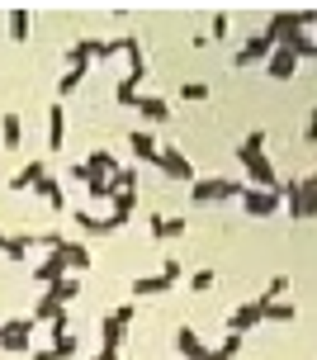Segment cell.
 Instances as JSON below:
<instances>
[{
  "mask_svg": "<svg viewBox=\"0 0 317 360\" xmlns=\"http://www.w3.org/2000/svg\"><path fill=\"white\" fill-rule=\"evenodd\" d=\"M237 162L247 166L251 190H275V185H280V171H275L270 157H265V128H251L247 138L237 143Z\"/></svg>",
  "mask_w": 317,
  "mask_h": 360,
  "instance_id": "cell-1",
  "label": "cell"
},
{
  "mask_svg": "<svg viewBox=\"0 0 317 360\" xmlns=\"http://www.w3.org/2000/svg\"><path fill=\"white\" fill-rule=\"evenodd\" d=\"M308 24H317V10H275V15H270V24H265V38L280 48L284 38L303 34Z\"/></svg>",
  "mask_w": 317,
  "mask_h": 360,
  "instance_id": "cell-2",
  "label": "cell"
},
{
  "mask_svg": "<svg viewBox=\"0 0 317 360\" xmlns=\"http://www.w3.org/2000/svg\"><path fill=\"white\" fill-rule=\"evenodd\" d=\"M247 185H237L228 176H209V180H194L190 185V199L194 204H228V199H242Z\"/></svg>",
  "mask_w": 317,
  "mask_h": 360,
  "instance_id": "cell-3",
  "label": "cell"
},
{
  "mask_svg": "<svg viewBox=\"0 0 317 360\" xmlns=\"http://www.w3.org/2000/svg\"><path fill=\"white\" fill-rule=\"evenodd\" d=\"M128 323H133V304H119L114 313H105V323H100V351L119 356V346L128 342Z\"/></svg>",
  "mask_w": 317,
  "mask_h": 360,
  "instance_id": "cell-4",
  "label": "cell"
},
{
  "mask_svg": "<svg viewBox=\"0 0 317 360\" xmlns=\"http://www.w3.org/2000/svg\"><path fill=\"white\" fill-rule=\"evenodd\" d=\"M34 318H10V323L0 327V351H10V356H29L34 351Z\"/></svg>",
  "mask_w": 317,
  "mask_h": 360,
  "instance_id": "cell-5",
  "label": "cell"
},
{
  "mask_svg": "<svg viewBox=\"0 0 317 360\" xmlns=\"http://www.w3.org/2000/svg\"><path fill=\"white\" fill-rule=\"evenodd\" d=\"M280 185L275 190H242V214L247 218H270L275 209H280Z\"/></svg>",
  "mask_w": 317,
  "mask_h": 360,
  "instance_id": "cell-6",
  "label": "cell"
},
{
  "mask_svg": "<svg viewBox=\"0 0 317 360\" xmlns=\"http://www.w3.org/2000/svg\"><path fill=\"white\" fill-rule=\"evenodd\" d=\"M270 53H275V43H270L265 34H256V38H247V43L237 48L232 67H237V72H247V67H256V62H270Z\"/></svg>",
  "mask_w": 317,
  "mask_h": 360,
  "instance_id": "cell-7",
  "label": "cell"
},
{
  "mask_svg": "<svg viewBox=\"0 0 317 360\" xmlns=\"http://www.w3.org/2000/svg\"><path fill=\"white\" fill-rule=\"evenodd\" d=\"M157 171H166L171 180H180V185H194V166H190V157L180 152V147H161V162H157Z\"/></svg>",
  "mask_w": 317,
  "mask_h": 360,
  "instance_id": "cell-8",
  "label": "cell"
},
{
  "mask_svg": "<svg viewBox=\"0 0 317 360\" xmlns=\"http://www.w3.org/2000/svg\"><path fill=\"white\" fill-rule=\"evenodd\" d=\"M261 323H265V318H261V304H256V299H251V304H237L228 313V332H232V337H247L251 327H261Z\"/></svg>",
  "mask_w": 317,
  "mask_h": 360,
  "instance_id": "cell-9",
  "label": "cell"
},
{
  "mask_svg": "<svg viewBox=\"0 0 317 360\" xmlns=\"http://www.w3.org/2000/svg\"><path fill=\"white\" fill-rule=\"evenodd\" d=\"M128 147H133V157H138L142 166H157V162H161L157 133H147V128H133V133H128Z\"/></svg>",
  "mask_w": 317,
  "mask_h": 360,
  "instance_id": "cell-10",
  "label": "cell"
},
{
  "mask_svg": "<svg viewBox=\"0 0 317 360\" xmlns=\"http://www.w3.org/2000/svg\"><path fill=\"white\" fill-rule=\"evenodd\" d=\"M86 171H90V180H114V176H119V157H114L109 147H95L90 162H86ZM90 180H86V185H90Z\"/></svg>",
  "mask_w": 317,
  "mask_h": 360,
  "instance_id": "cell-11",
  "label": "cell"
},
{
  "mask_svg": "<svg viewBox=\"0 0 317 360\" xmlns=\"http://www.w3.org/2000/svg\"><path fill=\"white\" fill-rule=\"evenodd\" d=\"M34 280L43 289H53L57 280H67V261H62V252H48V256H43V261L34 266Z\"/></svg>",
  "mask_w": 317,
  "mask_h": 360,
  "instance_id": "cell-12",
  "label": "cell"
},
{
  "mask_svg": "<svg viewBox=\"0 0 317 360\" xmlns=\"http://www.w3.org/2000/svg\"><path fill=\"white\" fill-rule=\"evenodd\" d=\"M294 72H299V57L289 53V48H275L270 62H265V76L270 81H294Z\"/></svg>",
  "mask_w": 317,
  "mask_h": 360,
  "instance_id": "cell-13",
  "label": "cell"
},
{
  "mask_svg": "<svg viewBox=\"0 0 317 360\" xmlns=\"http://www.w3.org/2000/svg\"><path fill=\"white\" fill-rule=\"evenodd\" d=\"M176 351H180L185 360H209V356H213L209 346L194 337V327H176Z\"/></svg>",
  "mask_w": 317,
  "mask_h": 360,
  "instance_id": "cell-14",
  "label": "cell"
},
{
  "mask_svg": "<svg viewBox=\"0 0 317 360\" xmlns=\"http://www.w3.org/2000/svg\"><path fill=\"white\" fill-rule=\"evenodd\" d=\"M147 119V124H171V105L161 100V95H138V105H133Z\"/></svg>",
  "mask_w": 317,
  "mask_h": 360,
  "instance_id": "cell-15",
  "label": "cell"
},
{
  "mask_svg": "<svg viewBox=\"0 0 317 360\" xmlns=\"http://www.w3.org/2000/svg\"><path fill=\"white\" fill-rule=\"evenodd\" d=\"M62 261H67V275H86L90 270V247L86 242H62Z\"/></svg>",
  "mask_w": 317,
  "mask_h": 360,
  "instance_id": "cell-16",
  "label": "cell"
},
{
  "mask_svg": "<svg viewBox=\"0 0 317 360\" xmlns=\"http://www.w3.org/2000/svg\"><path fill=\"white\" fill-rule=\"evenodd\" d=\"M95 43H100V38H81V43H71V48H67V67H71V72H90V62H95Z\"/></svg>",
  "mask_w": 317,
  "mask_h": 360,
  "instance_id": "cell-17",
  "label": "cell"
},
{
  "mask_svg": "<svg viewBox=\"0 0 317 360\" xmlns=\"http://www.w3.org/2000/svg\"><path fill=\"white\" fill-rule=\"evenodd\" d=\"M185 233H190V223H185V218L152 214V242H171V237H185Z\"/></svg>",
  "mask_w": 317,
  "mask_h": 360,
  "instance_id": "cell-18",
  "label": "cell"
},
{
  "mask_svg": "<svg viewBox=\"0 0 317 360\" xmlns=\"http://www.w3.org/2000/svg\"><path fill=\"white\" fill-rule=\"evenodd\" d=\"M29 318H34V323H48V327H53V323H62V318H67V308H62L53 294L43 289V299L34 304V313H29Z\"/></svg>",
  "mask_w": 317,
  "mask_h": 360,
  "instance_id": "cell-19",
  "label": "cell"
},
{
  "mask_svg": "<svg viewBox=\"0 0 317 360\" xmlns=\"http://www.w3.org/2000/svg\"><path fill=\"white\" fill-rule=\"evenodd\" d=\"M29 10H24V5H10V10H5V29H10V43H24V38H29Z\"/></svg>",
  "mask_w": 317,
  "mask_h": 360,
  "instance_id": "cell-20",
  "label": "cell"
},
{
  "mask_svg": "<svg viewBox=\"0 0 317 360\" xmlns=\"http://www.w3.org/2000/svg\"><path fill=\"white\" fill-rule=\"evenodd\" d=\"M62 143H67V109L53 105V109H48V147L62 152Z\"/></svg>",
  "mask_w": 317,
  "mask_h": 360,
  "instance_id": "cell-21",
  "label": "cell"
},
{
  "mask_svg": "<svg viewBox=\"0 0 317 360\" xmlns=\"http://www.w3.org/2000/svg\"><path fill=\"white\" fill-rule=\"evenodd\" d=\"M142 81H147V76H128V72H124V81L114 86V100H119V109H133V105H138Z\"/></svg>",
  "mask_w": 317,
  "mask_h": 360,
  "instance_id": "cell-22",
  "label": "cell"
},
{
  "mask_svg": "<svg viewBox=\"0 0 317 360\" xmlns=\"http://www.w3.org/2000/svg\"><path fill=\"white\" fill-rule=\"evenodd\" d=\"M0 138H5V152H19V143H24V124H19L15 109H5V119H0Z\"/></svg>",
  "mask_w": 317,
  "mask_h": 360,
  "instance_id": "cell-23",
  "label": "cell"
},
{
  "mask_svg": "<svg viewBox=\"0 0 317 360\" xmlns=\"http://www.w3.org/2000/svg\"><path fill=\"white\" fill-rule=\"evenodd\" d=\"M256 304H261V318H265V323H294V318H299V308L289 304V299H275V304L256 299Z\"/></svg>",
  "mask_w": 317,
  "mask_h": 360,
  "instance_id": "cell-24",
  "label": "cell"
},
{
  "mask_svg": "<svg viewBox=\"0 0 317 360\" xmlns=\"http://www.w3.org/2000/svg\"><path fill=\"white\" fill-rule=\"evenodd\" d=\"M34 195L48 199V209H67V195H62V180H57V176H43L34 185Z\"/></svg>",
  "mask_w": 317,
  "mask_h": 360,
  "instance_id": "cell-25",
  "label": "cell"
},
{
  "mask_svg": "<svg viewBox=\"0 0 317 360\" xmlns=\"http://www.w3.org/2000/svg\"><path fill=\"white\" fill-rule=\"evenodd\" d=\"M29 252H34V237H10V233H0V256H10V261H24Z\"/></svg>",
  "mask_w": 317,
  "mask_h": 360,
  "instance_id": "cell-26",
  "label": "cell"
},
{
  "mask_svg": "<svg viewBox=\"0 0 317 360\" xmlns=\"http://www.w3.org/2000/svg\"><path fill=\"white\" fill-rule=\"evenodd\" d=\"M166 289H171L166 275H142V280H133V299H152V294H166Z\"/></svg>",
  "mask_w": 317,
  "mask_h": 360,
  "instance_id": "cell-27",
  "label": "cell"
},
{
  "mask_svg": "<svg viewBox=\"0 0 317 360\" xmlns=\"http://www.w3.org/2000/svg\"><path fill=\"white\" fill-rule=\"evenodd\" d=\"M43 176H48V166H43V162H29L15 180H10V190H34V185H38Z\"/></svg>",
  "mask_w": 317,
  "mask_h": 360,
  "instance_id": "cell-28",
  "label": "cell"
},
{
  "mask_svg": "<svg viewBox=\"0 0 317 360\" xmlns=\"http://www.w3.org/2000/svg\"><path fill=\"white\" fill-rule=\"evenodd\" d=\"M280 48H289V53L299 57V62H303V57L313 62V57H317V38H308V34H294V38H284Z\"/></svg>",
  "mask_w": 317,
  "mask_h": 360,
  "instance_id": "cell-29",
  "label": "cell"
},
{
  "mask_svg": "<svg viewBox=\"0 0 317 360\" xmlns=\"http://www.w3.org/2000/svg\"><path fill=\"white\" fill-rule=\"evenodd\" d=\"M48 294H53L57 304L67 308V304H71V299H76V294H81V280H76V275H67V280H57V285H53V289H48Z\"/></svg>",
  "mask_w": 317,
  "mask_h": 360,
  "instance_id": "cell-30",
  "label": "cell"
},
{
  "mask_svg": "<svg viewBox=\"0 0 317 360\" xmlns=\"http://www.w3.org/2000/svg\"><path fill=\"white\" fill-rule=\"evenodd\" d=\"M76 228H81V233H86V237H105V233H109V223H105V218L86 214V209L76 214Z\"/></svg>",
  "mask_w": 317,
  "mask_h": 360,
  "instance_id": "cell-31",
  "label": "cell"
},
{
  "mask_svg": "<svg viewBox=\"0 0 317 360\" xmlns=\"http://www.w3.org/2000/svg\"><path fill=\"white\" fill-rule=\"evenodd\" d=\"M180 100H185V105H204V100H209V86H204V81H185V86H180Z\"/></svg>",
  "mask_w": 317,
  "mask_h": 360,
  "instance_id": "cell-32",
  "label": "cell"
},
{
  "mask_svg": "<svg viewBox=\"0 0 317 360\" xmlns=\"http://www.w3.org/2000/svg\"><path fill=\"white\" fill-rule=\"evenodd\" d=\"M237 351H242V337H232V332H228V337H223V346H218L209 360H237Z\"/></svg>",
  "mask_w": 317,
  "mask_h": 360,
  "instance_id": "cell-33",
  "label": "cell"
},
{
  "mask_svg": "<svg viewBox=\"0 0 317 360\" xmlns=\"http://www.w3.org/2000/svg\"><path fill=\"white\" fill-rule=\"evenodd\" d=\"M81 81H86V72H67L62 81H57V95H76V90H81Z\"/></svg>",
  "mask_w": 317,
  "mask_h": 360,
  "instance_id": "cell-34",
  "label": "cell"
},
{
  "mask_svg": "<svg viewBox=\"0 0 317 360\" xmlns=\"http://www.w3.org/2000/svg\"><path fill=\"white\" fill-rule=\"evenodd\" d=\"M284 289H289V275H275V280L265 285V294H261V299H265V304H275V299H280Z\"/></svg>",
  "mask_w": 317,
  "mask_h": 360,
  "instance_id": "cell-35",
  "label": "cell"
},
{
  "mask_svg": "<svg viewBox=\"0 0 317 360\" xmlns=\"http://www.w3.org/2000/svg\"><path fill=\"white\" fill-rule=\"evenodd\" d=\"M209 38H232V34H228V10H213V24H209Z\"/></svg>",
  "mask_w": 317,
  "mask_h": 360,
  "instance_id": "cell-36",
  "label": "cell"
},
{
  "mask_svg": "<svg viewBox=\"0 0 317 360\" xmlns=\"http://www.w3.org/2000/svg\"><path fill=\"white\" fill-rule=\"evenodd\" d=\"M213 280H218V275L204 266V270H194V275H190V289H199V294H204V289H213Z\"/></svg>",
  "mask_w": 317,
  "mask_h": 360,
  "instance_id": "cell-37",
  "label": "cell"
},
{
  "mask_svg": "<svg viewBox=\"0 0 317 360\" xmlns=\"http://www.w3.org/2000/svg\"><path fill=\"white\" fill-rule=\"evenodd\" d=\"M303 143H308V147L317 143V105L308 109V124H303Z\"/></svg>",
  "mask_w": 317,
  "mask_h": 360,
  "instance_id": "cell-38",
  "label": "cell"
},
{
  "mask_svg": "<svg viewBox=\"0 0 317 360\" xmlns=\"http://www.w3.org/2000/svg\"><path fill=\"white\" fill-rule=\"evenodd\" d=\"M161 275H166V280H171V285H176L180 275H185V266H180V261H166V266H161Z\"/></svg>",
  "mask_w": 317,
  "mask_h": 360,
  "instance_id": "cell-39",
  "label": "cell"
},
{
  "mask_svg": "<svg viewBox=\"0 0 317 360\" xmlns=\"http://www.w3.org/2000/svg\"><path fill=\"white\" fill-rule=\"evenodd\" d=\"M29 356H34V360H62V356H57V351H53V346H34Z\"/></svg>",
  "mask_w": 317,
  "mask_h": 360,
  "instance_id": "cell-40",
  "label": "cell"
},
{
  "mask_svg": "<svg viewBox=\"0 0 317 360\" xmlns=\"http://www.w3.org/2000/svg\"><path fill=\"white\" fill-rule=\"evenodd\" d=\"M90 360H119V356H114V351H100V356H90Z\"/></svg>",
  "mask_w": 317,
  "mask_h": 360,
  "instance_id": "cell-41",
  "label": "cell"
},
{
  "mask_svg": "<svg viewBox=\"0 0 317 360\" xmlns=\"http://www.w3.org/2000/svg\"><path fill=\"white\" fill-rule=\"evenodd\" d=\"M303 180H313V185H317V171H313V176H303Z\"/></svg>",
  "mask_w": 317,
  "mask_h": 360,
  "instance_id": "cell-42",
  "label": "cell"
}]
</instances>
